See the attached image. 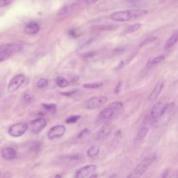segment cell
<instances>
[{
    "instance_id": "1",
    "label": "cell",
    "mask_w": 178,
    "mask_h": 178,
    "mask_svg": "<svg viewBox=\"0 0 178 178\" xmlns=\"http://www.w3.org/2000/svg\"><path fill=\"white\" fill-rule=\"evenodd\" d=\"M147 14V10L129 9L112 13L110 15V18L112 20L117 21V22H127V21L134 20L142 17Z\"/></svg>"
},
{
    "instance_id": "2",
    "label": "cell",
    "mask_w": 178,
    "mask_h": 178,
    "mask_svg": "<svg viewBox=\"0 0 178 178\" xmlns=\"http://www.w3.org/2000/svg\"><path fill=\"white\" fill-rule=\"evenodd\" d=\"M122 108V104L120 102H115V103L109 104V106L99 112L98 118L99 121L105 122L113 118L116 112L120 111Z\"/></svg>"
},
{
    "instance_id": "3",
    "label": "cell",
    "mask_w": 178,
    "mask_h": 178,
    "mask_svg": "<svg viewBox=\"0 0 178 178\" xmlns=\"http://www.w3.org/2000/svg\"><path fill=\"white\" fill-rule=\"evenodd\" d=\"M156 159L155 155H150L143 159L142 161L136 167L134 171L133 172V176L138 177H141L147 172L148 170L150 168V166L153 164L154 160Z\"/></svg>"
},
{
    "instance_id": "4",
    "label": "cell",
    "mask_w": 178,
    "mask_h": 178,
    "mask_svg": "<svg viewBox=\"0 0 178 178\" xmlns=\"http://www.w3.org/2000/svg\"><path fill=\"white\" fill-rule=\"evenodd\" d=\"M28 129V125L25 122H17L13 125L9 129V134L14 137H19L24 134Z\"/></svg>"
},
{
    "instance_id": "5",
    "label": "cell",
    "mask_w": 178,
    "mask_h": 178,
    "mask_svg": "<svg viewBox=\"0 0 178 178\" xmlns=\"http://www.w3.org/2000/svg\"><path fill=\"white\" fill-rule=\"evenodd\" d=\"M106 101L107 98L105 96H95L88 99L86 106L89 109H95L104 105Z\"/></svg>"
},
{
    "instance_id": "6",
    "label": "cell",
    "mask_w": 178,
    "mask_h": 178,
    "mask_svg": "<svg viewBox=\"0 0 178 178\" xmlns=\"http://www.w3.org/2000/svg\"><path fill=\"white\" fill-rule=\"evenodd\" d=\"M25 80V77L23 75H17L10 80V82L8 86V91L10 93H13L17 91Z\"/></svg>"
},
{
    "instance_id": "7",
    "label": "cell",
    "mask_w": 178,
    "mask_h": 178,
    "mask_svg": "<svg viewBox=\"0 0 178 178\" xmlns=\"http://www.w3.org/2000/svg\"><path fill=\"white\" fill-rule=\"evenodd\" d=\"M97 168H98V166H96V165H87V166H85L79 168L76 172L75 177L83 178L88 177L89 175L92 174L94 172L96 171Z\"/></svg>"
},
{
    "instance_id": "8",
    "label": "cell",
    "mask_w": 178,
    "mask_h": 178,
    "mask_svg": "<svg viewBox=\"0 0 178 178\" xmlns=\"http://www.w3.org/2000/svg\"><path fill=\"white\" fill-rule=\"evenodd\" d=\"M21 49V46L19 44H6L0 46V55L5 57L9 56L13 52L19 51Z\"/></svg>"
},
{
    "instance_id": "9",
    "label": "cell",
    "mask_w": 178,
    "mask_h": 178,
    "mask_svg": "<svg viewBox=\"0 0 178 178\" xmlns=\"http://www.w3.org/2000/svg\"><path fill=\"white\" fill-rule=\"evenodd\" d=\"M165 104L161 101L158 102L157 103L154 104L150 111V118L153 121H157L162 116V111H163L164 106Z\"/></svg>"
},
{
    "instance_id": "10",
    "label": "cell",
    "mask_w": 178,
    "mask_h": 178,
    "mask_svg": "<svg viewBox=\"0 0 178 178\" xmlns=\"http://www.w3.org/2000/svg\"><path fill=\"white\" fill-rule=\"evenodd\" d=\"M65 132V128L64 125H56L49 130L48 134L49 139H54V138H60L64 135Z\"/></svg>"
},
{
    "instance_id": "11",
    "label": "cell",
    "mask_w": 178,
    "mask_h": 178,
    "mask_svg": "<svg viewBox=\"0 0 178 178\" xmlns=\"http://www.w3.org/2000/svg\"><path fill=\"white\" fill-rule=\"evenodd\" d=\"M47 125V121L43 118H39L31 122V131L33 134H38L43 130V128Z\"/></svg>"
},
{
    "instance_id": "12",
    "label": "cell",
    "mask_w": 178,
    "mask_h": 178,
    "mask_svg": "<svg viewBox=\"0 0 178 178\" xmlns=\"http://www.w3.org/2000/svg\"><path fill=\"white\" fill-rule=\"evenodd\" d=\"M164 83L163 82H159L155 86V87L154 88V89L150 93V95H149V97H148L149 100L150 101L156 100L159 97V95H160L162 90L164 89Z\"/></svg>"
},
{
    "instance_id": "13",
    "label": "cell",
    "mask_w": 178,
    "mask_h": 178,
    "mask_svg": "<svg viewBox=\"0 0 178 178\" xmlns=\"http://www.w3.org/2000/svg\"><path fill=\"white\" fill-rule=\"evenodd\" d=\"M178 42V31H175L172 33L171 36L166 41L164 45V49L168 50L170 48H171L172 46H174Z\"/></svg>"
},
{
    "instance_id": "14",
    "label": "cell",
    "mask_w": 178,
    "mask_h": 178,
    "mask_svg": "<svg viewBox=\"0 0 178 178\" xmlns=\"http://www.w3.org/2000/svg\"><path fill=\"white\" fill-rule=\"evenodd\" d=\"M17 155V152L14 148L7 147L2 150V156L5 159H13Z\"/></svg>"
},
{
    "instance_id": "15",
    "label": "cell",
    "mask_w": 178,
    "mask_h": 178,
    "mask_svg": "<svg viewBox=\"0 0 178 178\" xmlns=\"http://www.w3.org/2000/svg\"><path fill=\"white\" fill-rule=\"evenodd\" d=\"M40 30V25L36 22H31L25 27V31L28 34H36Z\"/></svg>"
},
{
    "instance_id": "16",
    "label": "cell",
    "mask_w": 178,
    "mask_h": 178,
    "mask_svg": "<svg viewBox=\"0 0 178 178\" xmlns=\"http://www.w3.org/2000/svg\"><path fill=\"white\" fill-rule=\"evenodd\" d=\"M111 132V126L109 124H104L99 130L98 137L99 139H104L109 137L110 133Z\"/></svg>"
},
{
    "instance_id": "17",
    "label": "cell",
    "mask_w": 178,
    "mask_h": 178,
    "mask_svg": "<svg viewBox=\"0 0 178 178\" xmlns=\"http://www.w3.org/2000/svg\"><path fill=\"white\" fill-rule=\"evenodd\" d=\"M148 132H149L148 127L145 126V125L141 127V129L139 130V131H138V134H137V140L138 141H143L144 138L146 137V136H147Z\"/></svg>"
},
{
    "instance_id": "18",
    "label": "cell",
    "mask_w": 178,
    "mask_h": 178,
    "mask_svg": "<svg viewBox=\"0 0 178 178\" xmlns=\"http://www.w3.org/2000/svg\"><path fill=\"white\" fill-rule=\"evenodd\" d=\"M56 83L60 88H65L70 85L68 81L63 77H57L56 79Z\"/></svg>"
},
{
    "instance_id": "19",
    "label": "cell",
    "mask_w": 178,
    "mask_h": 178,
    "mask_svg": "<svg viewBox=\"0 0 178 178\" xmlns=\"http://www.w3.org/2000/svg\"><path fill=\"white\" fill-rule=\"evenodd\" d=\"M174 107H175L174 103H169L168 104H165L164 106L163 111H162V116H164V115H166L171 113L172 110H173Z\"/></svg>"
},
{
    "instance_id": "20",
    "label": "cell",
    "mask_w": 178,
    "mask_h": 178,
    "mask_svg": "<svg viewBox=\"0 0 178 178\" xmlns=\"http://www.w3.org/2000/svg\"><path fill=\"white\" fill-rule=\"evenodd\" d=\"M99 153V148L98 146H92L87 151V154L90 157H93L98 155Z\"/></svg>"
},
{
    "instance_id": "21",
    "label": "cell",
    "mask_w": 178,
    "mask_h": 178,
    "mask_svg": "<svg viewBox=\"0 0 178 178\" xmlns=\"http://www.w3.org/2000/svg\"><path fill=\"white\" fill-rule=\"evenodd\" d=\"M164 59H165L164 55H160V56H157L156 58L149 61V62L148 63V66H149V65H150V66H152V65H153L154 64H159V63L163 61Z\"/></svg>"
},
{
    "instance_id": "22",
    "label": "cell",
    "mask_w": 178,
    "mask_h": 178,
    "mask_svg": "<svg viewBox=\"0 0 178 178\" xmlns=\"http://www.w3.org/2000/svg\"><path fill=\"white\" fill-rule=\"evenodd\" d=\"M141 27V24L140 23H135L134 25H131L129 27H127L126 29V32L127 33H133L135 32L136 31L139 29Z\"/></svg>"
},
{
    "instance_id": "23",
    "label": "cell",
    "mask_w": 178,
    "mask_h": 178,
    "mask_svg": "<svg viewBox=\"0 0 178 178\" xmlns=\"http://www.w3.org/2000/svg\"><path fill=\"white\" fill-rule=\"evenodd\" d=\"M103 86V83L102 82H96L92 83H86V84L83 85V88H88V89H95L100 88Z\"/></svg>"
},
{
    "instance_id": "24",
    "label": "cell",
    "mask_w": 178,
    "mask_h": 178,
    "mask_svg": "<svg viewBox=\"0 0 178 178\" xmlns=\"http://www.w3.org/2000/svg\"><path fill=\"white\" fill-rule=\"evenodd\" d=\"M43 106L44 109L48 111L52 112V113H54L56 111V105L54 104H43Z\"/></svg>"
},
{
    "instance_id": "25",
    "label": "cell",
    "mask_w": 178,
    "mask_h": 178,
    "mask_svg": "<svg viewBox=\"0 0 178 178\" xmlns=\"http://www.w3.org/2000/svg\"><path fill=\"white\" fill-rule=\"evenodd\" d=\"M79 118H80V116H72L68 118L65 120V122H66V123H68V124L69 123L73 124V123H75V122H77Z\"/></svg>"
},
{
    "instance_id": "26",
    "label": "cell",
    "mask_w": 178,
    "mask_h": 178,
    "mask_svg": "<svg viewBox=\"0 0 178 178\" xmlns=\"http://www.w3.org/2000/svg\"><path fill=\"white\" fill-rule=\"evenodd\" d=\"M48 85V81L46 79H41L37 83V86L38 88H44Z\"/></svg>"
},
{
    "instance_id": "27",
    "label": "cell",
    "mask_w": 178,
    "mask_h": 178,
    "mask_svg": "<svg viewBox=\"0 0 178 178\" xmlns=\"http://www.w3.org/2000/svg\"><path fill=\"white\" fill-rule=\"evenodd\" d=\"M90 133H91V130H89V129H84L79 134V135H78V138H84V137H87V136H88L89 134H90Z\"/></svg>"
},
{
    "instance_id": "28",
    "label": "cell",
    "mask_w": 178,
    "mask_h": 178,
    "mask_svg": "<svg viewBox=\"0 0 178 178\" xmlns=\"http://www.w3.org/2000/svg\"><path fill=\"white\" fill-rule=\"evenodd\" d=\"M98 0H81L80 5H83V6H88L92 4L95 3Z\"/></svg>"
},
{
    "instance_id": "29",
    "label": "cell",
    "mask_w": 178,
    "mask_h": 178,
    "mask_svg": "<svg viewBox=\"0 0 178 178\" xmlns=\"http://www.w3.org/2000/svg\"><path fill=\"white\" fill-rule=\"evenodd\" d=\"M14 0H0V7H5L9 5Z\"/></svg>"
},
{
    "instance_id": "30",
    "label": "cell",
    "mask_w": 178,
    "mask_h": 178,
    "mask_svg": "<svg viewBox=\"0 0 178 178\" xmlns=\"http://www.w3.org/2000/svg\"><path fill=\"white\" fill-rule=\"evenodd\" d=\"M33 99V96L31 95V94H29V93H25L24 95H23V99L25 102H31L32 100Z\"/></svg>"
},
{
    "instance_id": "31",
    "label": "cell",
    "mask_w": 178,
    "mask_h": 178,
    "mask_svg": "<svg viewBox=\"0 0 178 178\" xmlns=\"http://www.w3.org/2000/svg\"><path fill=\"white\" fill-rule=\"evenodd\" d=\"M120 86H121V83L120 82H119L118 83V84L117 86H116V88H115V91H114V92H115V93H118L119 92V91H120Z\"/></svg>"
},
{
    "instance_id": "32",
    "label": "cell",
    "mask_w": 178,
    "mask_h": 178,
    "mask_svg": "<svg viewBox=\"0 0 178 178\" xmlns=\"http://www.w3.org/2000/svg\"><path fill=\"white\" fill-rule=\"evenodd\" d=\"M69 33H70V35L74 36V37L76 36V31L75 30H70L69 31Z\"/></svg>"
},
{
    "instance_id": "33",
    "label": "cell",
    "mask_w": 178,
    "mask_h": 178,
    "mask_svg": "<svg viewBox=\"0 0 178 178\" xmlns=\"http://www.w3.org/2000/svg\"><path fill=\"white\" fill-rule=\"evenodd\" d=\"M6 57H5V56H2V55H0V62L1 61H3L4 60L6 59Z\"/></svg>"
}]
</instances>
